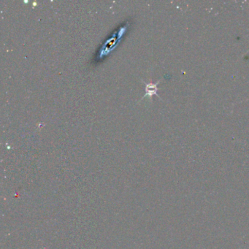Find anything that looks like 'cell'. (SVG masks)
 I'll return each instance as SVG.
<instances>
[{
	"instance_id": "obj_1",
	"label": "cell",
	"mask_w": 249,
	"mask_h": 249,
	"mask_svg": "<svg viewBox=\"0 0 249 249\" xmlns=\"http://www.w3.org/2000/svg\"><path fill=\"white\" fill-rule=\"evenodd\" d=\"M160 81H159L158 82L156 83V84H154V83H148V84H146V83L144 82L143 84H145V94L142 97V99L145 98V97H149L150 99H152V97L154 95L157 96V97H160V96L157 94V91H158V85L160 84Z\"/></svg>"
}]
</instances>
